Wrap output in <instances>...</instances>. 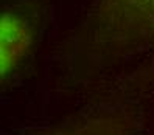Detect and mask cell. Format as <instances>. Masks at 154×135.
Listing matches in <instances>:
<instances>
[{"instance_id":"3957f363","label":"cell","mask_w":154,"mask_h":135,"mask_svg":"<svg viewBox=\"0 0 154 135\" xmlns=\"http://www.w3.org/2000/svg\"><path fill=\"white\" fill-rule=\"evenodd\" d=\"M75 135H81V134H75ZM86 135H92V134H86Z\"/></svg>"},{"instance_id":"7a4b0ae2","label":"cell","mask_w":154,"mask_h":135,"mask_svg":"<svg viewBox=\"0 0 154 135\" xmlns=\"http://www.w3.org/2000/svg\"><path fill=\"white\" fill-rule=\"evenodd\" d=\"M101 14L125 28L154 30V0H101Z\"/></svg>"},{"instance_id":"6da1fadb","label":"cell","mask_w":154,"mask_h":135,"mask_svg":"<svg viewBox=\"0 0 154 135\" xmlns=\"http://www.w3.org/2000/svg\"><path fill=\"white\" fill-rule=\"evenodd\" d=\"M33 42L30 25L13 11L0 14V76L5 79L20 64Z\"/></svg>"}]
</instances>
